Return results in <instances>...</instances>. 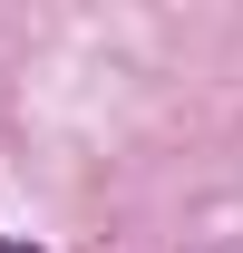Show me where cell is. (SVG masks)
Here are the masks:
<instances>
[{"mask_svg":"<svg viewBox=\"0 0 243 253\" xmlns=\"http://www.w3.org/2000/svg\"><path fill=\"white\" fill-rule=\"evenodd\" d=\"M195 253H243V244H195Z\"/></svg>","mask_w":243,"mask_h":253,"instance_id":"2","label":"cell"},{"mask_svg":"<svg viewBox=\"0 0 243 253\" xmlns=\"http://www.w3.org/2000/svg\"><path fill=\"white\" fill-rule=\"evenodd\" d=\"M0 253H49V244H30V234H10V224H0Z\"/></svg>","mask_w":243,"mask_h":253,"instance_id":"1","label":"cell"}]
</instances>
